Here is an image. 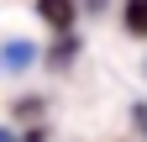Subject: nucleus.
Listing matches in <instances>:
<instances>
[{
    "label": "nucleus",
    "mask_w": 147,
    "mask_h": 142,
    "mask_svg": "<svg viewBox=\"0 0 147 142\" xmlns=\"http://www.w3.org/2000/svg\"><path fill=\"white\" fill-rule=\"evenodd\" d=\"M37 11H42V21H53V32H68L74 26V5L68 0H37Z\"/></svg>",
    "instance_id": "1"
},
{
    "label": "nucleus",
    "mask_w": 147,
    "mask_h": 142,
    "mask_svg": "<svg viewBox=\"0 0 147 142\" xmlns=\"http://www.w3.org/2000/svg\"><path fill=\"white\" fill-rule=\"evenodd\" d=\"M126 32L147 37V0H126Z\"/></svg>",
    "instance_id": "2"
}]
</instances>
